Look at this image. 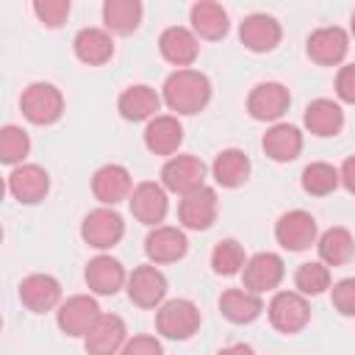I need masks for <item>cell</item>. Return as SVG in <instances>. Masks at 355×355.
Here are the masks:
<instances>
[{
    "instance_id": "obj_1",
    "label": "cell",
    "mask_w": 355,
    "mask_h": 355,
    "mask_svg": "<svg viewBox=\"0 0 355 355\" xmlns=\"http://www.w3.org/2000/svg\"><path fill=\"white\" fill-rule=\"evenodd\" d=\"M211 80L200 69H175L164 86H161V100L175 116H191L200 114L211 103Z\"/></svg>"
},
{
    "instance_id": "obj_2",
    "label": "cell",
    "mask_w": 355,
    "mask_h": 355,
    "mask_svg": "<svg viewBox=\"0 0 355 355\" xmlns=\"http://www.w3.org/2000/svg\"><path fill=\"white\" fill-rule=\"evenodd\" d=\"M19 111L31 125H55L64 114V94L47 80L28 83L19 94Z\"/></svg>"
},
{
    "instance_id": "obj_3",
    "label": "cell",
    "mask_w": 355,
    "mask_h": 355,
    "mask_svg": "<svg viewBox=\"0 0 355 355\" xmlns=\"http://www.w3.org/2000/svg\"><path fill=\"white\" fill-rule=\"evenodd\" d=\"M202 324V313L200 308L186 300V297H175V300H166L158 311H155V330L164 336V338H172V341H186L191 338Z\"/></svg>"
},
{
    "instance_id": "obj_4",
    "label": "cell",
    "mask_w": 355,
    "mask_h": 355,
    "mask_svg": "<svg viewBox=\"0 0 355 355\" xmlns=\"http://www.w3.org/2000/svg\"><path fill=\"white\" fill-rule=\"evenodd\" d=\"M122 236H125V219H122L119 211H114L108 205H100V208L89 211L80 222V239L89 247L100 250V252L116 247L122 241Z\"/></svg>"
},
{
    "instance_id": "obj_5",
    "label": "cell",
    "mask_w": 355,
    "mask_h": 355,
    "mask_svg": "<svg viewBox=\"0 0 355 355\" xmlns=\"http://www.w3.org/2000/svg\"><path fill=\"white\" fill-rule=\"evenodd\" d=\"M266 316L277 333L294 336V333L305 330V324L311 322L308 297H302L300 291H275V297L266 305Z\"/></svg>"
},
{
    "instance_id": "obj_6",
    "label": "cell",
    "mask_w": 355,
    "mask_h": 355,
    "mask_svg": "<svg viewBox=\"0 0 355 355\" xmlns=\"http://www.w3.org/2000/svg\"><path fill=\"white\" fill-rule=\"evenodd\" d=\"M125 288H128V297L133 305L147 308V311H153V308L158 311L166 302L169 283H166V275L155 263H141L128 275Z\"/></svg>"
},
{
    "instance_id": "obj_7",
    "label": "cell",
    "mask_w": 355,
    "mask_h": 355,
    "mask_svg": "<svg viewBox=\"0 0 355 355\" xmlns=\"http://www.w3.org/2000/svg\"><path fill=\"white\" fill-rule=\"evenodd\" d=\"M205 175H208V166L197 155L178 153V155L166 158V164L161 169V186L178 197H183V194L205 186Z\"/></svg>"
},
{
    "instance_id": "obj_8",
    "label": "cell",
    "mask_w": 355,
    "mask_h": 355,
    "mask_svg": "<svg viewBox=\"0 0 355 355\" xmlns=\"http://www.w3.org/2000/svg\"><path fill=\"white\" fill-rule=\"evenodd\" d=\"M275 239H277V244L283 250L302 252L311 244H316L319 225H316L313 214H308L302 208H294V211H286V214L277 216V222H275Z\"/></svg>"
},
{
    "instance_id": "obj_9",
    "label": "cell",
    "mask_w": 355,
    "mask_h": 355,
    "mask_svg": "<svg viewBox=\"0 0 355 355\" xmlns=\"http://www.w3.org/2000/svg\"><path fill=\"white\" fill-rule=\"evenodd\" d=\"M100 316H103V311H100L97 300L89 294L67 297L55 311V322H58L61 333H67L72 338H86V333L94 327V322Z\"/></svg>"
},
{
    "instance_id": "obj_10",
    "label": "cell",
    "mask_w": 355,
    "mask_h": 355,
    "mask_svg": "<svg viewBox=\"0 0 355 355\" xmlns=\"http://www.w3.org/2000/svg\"><path fill=\"white\" fill-rule=\"evenodd\" d=\"M291 105V94L283 83L277 80H263V83H255L247 94V114L258 122H277Z\"/></svg>"
},
{
    "instance_id": "obj_11",
    "label": "cell",
    "mask_w": 355,
    "mask_h": 355,
    "mask_svg": "<svg viewBox=\"0 0 355 355\" xmlns=\"http://www.w3.org/2000/svg\"><path fill=\"white\" fill-rule=\"evenodd\" d=\"M128 205H130V214L136 216V222H141L147 227H158L169 211V191L155 180H144V183L133 186Z\"/></svg>"
},
{
    "instance_id": "obj_12",
    "label": "cell",
    "mask_w": 355,
    "mask_h": 355,
    "mask_svg": "<svg viewBox=\"0 0 355 355\" xmlns=\"http://www.w3.org/2000/svg\"><path fill=\"white\" fill-rule=\"evenodd\" d=\"M219 200L211 186H200L180 197L178 202V222L183 230H208L216 222Z\"/></svg>"
},
{
    "instance_id": "obj_13",
    "label": "cell",
    "mask_w": 355,
    "mask_h": 355,
    "mask_svg": "<svg viewBox=\"0 0 355 355\" xmlns=\"http://www.w3.org/2000/svg\"><path fill=\"white\" fill-rule=\"evenodd\" d=\"M305 53L319 67H338L349 53V36L338 25L316 28L305 42Z\"/></svg>"
},
{
    "instance_id": "obj_14",
    "label": "cell",
    "mask_w": 355,
    "mask_h": 355,
    "mask_svg": "<svg viewBox=\"0 0 355 355\" xmlns=\"http://www.w3.org/2000/svg\"><path fill=\"white\" fill-rule=\"evenodd\" d=\"M283 275H286V263L277 252H255L252 258H247L241 269V283L255 294H266L283 283Z\"/></svg>"
},
{
    "instance_id": "obj_15",
    "label": "cell",
    "mask_w": 355,
    "mask_h": 355,
    "mask_svg": "<svg viewBox=\"0 0 355 355\" xmlns=\"http://www.w3.org/2000/svg\"><path fill=\"white\" fill-rule=\"evenodd\" d=\"M8 194L22 205H36L50 191V175L39 164H19L8 172Z\"/></svg>"
},
{
    "instance_id": "obj_16",
    "label": "cell",
    "mask_w": 355,
    "mask_h": 355,
    "mask_svg": "<svg viewBox=\"0 0 355 355\" xmlns=\"http://www.w3.org/2000/svg\"><path fill=\"white\" fill-rule=\"evenodd\" d=\"M189 252V239L183 233V227L175 225H158L150 227L147 239H144V255L150 258V263H175L180 258H186Z\"/></svg>"
},
{
    "instance_id": "obj_17",
    "label": "cell",
    "mask_w": 355,
    "mask_h": 355,
    "mask_svg": "<svg viewBox=\"0 0 355 355\" xmlns=\"http://www.w3.org/2000/svg\"><path fill=\"white\" fill-rule=\"evenodd\" d=\"M83 277H86L89 291L97 294V297H114V294H116L119 288H125V283H128V272H125L122 261L114 258V255H108V252L94 255V258L86 263Z\"/></svg>"
},
{
    "instance_id": "obj_18",
    "label": "cell",
    "mask_w": 355,
    "mask_h": 355,
    "mask_svg": "<svg viewBox=\"0 0 355 355\" xmlns=\"http://www.w3.org/2000/svg\"><path fill=\"white\" fill-rule=\"evenodd\" d=\"M19 302L31 313L58 311V305L64 302L61 300V283L47 272H33V275L22 277V283H19Z\"/></svg>"
},
{
    "instance_id": "obj_19",
    "label": "cell",
    "mask_w": 355,
    "mask_h": 355,
    "mask_svg": "<svg viewBox=\"0 0 355 355\" xmlns=\"http://www.w3.org/2000/svg\"><path fill=\"white\" fill-rule=\"evenodd\" d=\"M125 344H128V327L125 319L116 313H103L83 338L89 355H119Z\"/></svg>"
},
{
    "instance_id": "obj_20",
    "label": "cell",
    "mask_w": 355,
    "mask_h": 355,
    "mask_svg": "<svg viewBox=\"0 0 355 355\" xmlns=\"http://www.w3.org/2000/svg\"><path fill=\"white\" fill-rule=\"evenodd\" d=\"M130 191H133V178L122 164H103L92 175V194L100 200V205L114 208L116 202L130 200Z\"/></svg>"
},
{
    "instance_id": "obj_21",
    "label": "cell",
    "mask_w": 355,
    "mask_h": 355,
    "mask_svg": "<svg viewBox=\"0 0 355 355\" xmlns=\"http://www.w3.org/2000/svg\"><path fill=\"white\" fill-rule=\"evenodd\" d=\"M158 50L164 55V61H169L178 69H191V64L200 55V39L191 28L183 25H172L158 36Z\"/></svg>"
},
{
    "instance_id": "obj_22",
    "label": "cell",
    "mask_w": 355,
    "mask_h": 355,
    "mask_svg": "<svg viewBox=\"0 0 355 355\" xmlns=\"http://www.w3.org/2000/svg\"><path fill=\"white\" fill-rule=\"evenodd\" d=\"M144 147L153 153V155H161V158H172L180 144H183V125L175 114H158L155 119H150L144 125Z\"/></svg>"
},
{
    "instance_id": "obj_23",
    "label": "cell",
    "mask_w": 355,
    "mask_h": 355,
    "mask_svg": "<svg viewBox=\"0 0 355 355\" xmlns=\"http://www.w3.org/2000/svg\"><path fill=\"white\" fill-rule=\"evenodd\" d=\"M239 39L250 53H272L283 39V28L269 14H250L239 25Z\"/></svg>"
},
{
    "instance_id": "obj_24",
    "label": "cell",
    "mask_w": 355,
    "mask_h": 355,
    "mask_svg": "<svg viewBox=\"0 0 355 355\" xmlns=\"http://www.w3.org/2000/svg\"><path fill=\"white\" fill-rule=\"evenodd\" d=\"M161 103H164V100H161V94H158L153 86H147V83H133V86H128V89L119 94L116 111H119V116L128 119V122H150V119L158 116Z\"/></svg>"
},
{
    "instance_id": "obj_25",
    "label": "cell",
    "mask_w": 355,
    "mask_h": 355,
    "mask_svg": "<svg viewBox=\"0 0 355 355\" xmlns=\"http://www.w3.org/2000/svg\"><path fill=\"white\" fill-rule=\"evenodd\" d=\"M302 122L308 128V133L319 136V139H330V136H338L344 130V111L336 100L330 97H316L305 105V114H302Z\"/></svg>"
},
{
    "instance_id": "obj_26",
    "label": "cell",
    "mask_w": 355,
    "mask_h": 355,
    "mask_svg": "<svg viewBox=\"0 0 355 355\" xmlns=\"http://www.w3.org/2000/svg\"><path fill=\"white\" fill-rule=\"evenodd\" d=\"M75 58L86 67H103L114 58V39L105 28H83L72 39Z\"/></svg>"
},
{
    "instance_id": "obj_27",
    "label": "cell",
    "mask_w": 355,
    "mask_h": 355,
    "mask_svg": "<svg viewBox=\"0 0 355 355\" xmlns=\"http://www.w3.org/2000/svg\"><path fill=\"white\" fill-rule=\"evenodd\" d=\"M261 147L263 153L277 161V164H288L294 161L300 153H302V133L297 125H288V122H275L263 139H261Z\"/></svg>"
},
{
    "instance_id": "obj_28",
    "label": "cell",
    "mask_w": 355,
    "mask_h": 355,
    "mask_svg": "<svg viewBox=\"0 0 355 355\" xmlns=\"http://www.w3.org/2000/svg\"><path fill=\"white\" fill-rule=\"evenodd\" d=\"M250 172H252V164H250V155L239 147H227L222 150L214 164H211V175L216 180V186L222 189H239L250 180Z\"/></svg>"
},
{
    "instance_id": "obj_29",
    "label": "cell",
    "mask_w": 355,
    "mask_h": 355,
    "mask_svg": "<svg viewBox=\"0 0 355 355\" xmlns=\"http://www.w3.org/2000/svg\"><path fill=\"white\" fill-rule=\"evenodd\" d=\"M219 311L233 324H250L263 313V300H261V294H255L244 286L241 288H225L219 297Z\"/></svg>"
},
{
    "instance_id": "obj_30",
    "label": "cell",
    "mask_w": 355,
    "mask_h": 355,
    "mask_svg": "<svg viewBox=\"0 0 355 355\" xmlns=\"http://www.w3.org/2000/svg\"><path fill=\"white\" fill-rule=\"evenodd\" d=\"M189 19H191V31L197 33V39H208V42L222 39L227 33V28H230L227 11L214 0L194 3L191 11H189Z\"/></svg>"
},
{
    "instance_id": "obj_31",
    "label": "cell",
    "mask_w": 355,
    "mask_h": 355,
    "mask_svg": "<svg viewBox=\"0 0 355 355\" xmlns=\"http://www.w3.org/2000/svg\"><path fill=\"white\" fill-rule=\"evenodd\" d=\"M316 252H319V261L324 266H344L352 261L355 255V239L347 227L336 225V227H327L324 233H319L316 239Z\"/></svg>"
},
{
    "instance_id": "obj_32",
    "label": "cell",
    "mask_w": 355,
    "mask_h": 355,
    "mask_svg": "<svg viewBox=\"0 0 355 355\" xmlns=\"http://www.w3.org/2000/svg\"><path fill=\"white\" fill-rule=\"evenodd\" d=\"M141 3L139 0H105L103 3V25L108 33L128 36L141 22Z\"/></svg>"
},
{
    "instance_id": "obj_33",
    "label": "cell",
    "mask_w": 355,
    "mask_h": 355,
    "mask_svg": "<svg viewBox=\"0 0 355 355\" xmlns=\"http://www.w3.org/2000/svg\"><path fill=\"white\" fill-rule=\"evenodd\" d=\"M300 183H302V191L311 194V197H327L333 194L338 186H341V178H338V169L327 161H313L302 169L300 175Z\"/></svg>"
},
{
    "instance_id": "obj_34",
    "label": "cell",
    "mask_w": 355,
    "mask_h": 355,
    "mask_svg": "<svg viewBox=\"0 0 355 355\" xmlns=\"http://www.w3.org/2000/svg\"><path fill=\"white\" fill-rule=\"evenodd\" d=\"M330 266H324L322 261H305L294 272V291H300L302 297H319L330 288Z\"/></svg>"
},
{
    "instance_id": "obj_35",
    "label": "cell",
    "mask_w": 355,
    "mask_h": 355,
    "mask_svg": "<svg viewBox=\"0 0 355 355\" xmlns=\"http://www.w3.org/2000/svg\"><path fill=\"white\" fill-rule=\"evenodd\" d=\"M244 263H247V255H244V247L236 239H222L211 250V269L222 277L239 275L244 269Z\"/></svg>"
},
{
    "instance_id": "obj_36",
    "label": "cell",
    "mask_w": 355,
    "mask_h": 355,
    "mask_svg": "<svg viewBox=\"0 0 355 355\" xmlns=\"http://www.w3.org/2000/svg\"><path fill=\"white\" fill-rule=\"evenodd\" d=\"M31 153V136L19 125H6L0 130V161L8 166H19Z\"/></svg>"
},
{
    "instance_id": "obj_37",
    "label": "cell",
    "mask_w": 355,
    "mask_h": 355,
    "mask_svg": "<svg viewBox=\"0 0 355 355\" xmlns=\"http://www.w3.org/2000/svg\"><path fill=\"white\" fill-rule=\"evenodd\" d=\"M33 14L39 17L42 25L47 28H61L69 17V0H36Z\"/></svg>"
},
{
    "instance_id": "obj_38",
    "label": "cell",
    "mask_w": 355,
    "mask_h": 355,
    "mask_svg": "<svg viewBox=\"0 0 355 355\" xmlns=\"http://www.w3.org/2000/svg\"><path fill=\"white\" fill-rule=\"evenodd\" d=\"M330 300L333 308L341 316H355V277H344L330 286Z\"/></svg>"
},
{
    "instance_id": "obj_39",
    "label": "cell",
    "mask_w": 355,
    "mask_h": 355,
    "mask_svg": "<svg viewBox=\"0 0 355 355\" xmlns=\"http://www.w3.org/2000/svg\"><path fill=\"white\" fill-rule=\"evenodd\" d=\"M119 355H164V347L155 336H147V333H139V336H130L128 344L122 347Z\"/></svg>"
},
{
    "instance_id": "obj_40",
    "label": "cell",
    "mask_w": 355,
    "mask_h": 355,
    "mask_svg": "<svg viewBox=\"0 0 355 355\" xmlns=\"http://www.w3.org/2000/svg\"><path fill=\"white\" fill-rule=\"evenodd\" d=\"M336 97L341 103L355 105V64H344L336 72Z\"/></svg>"
},
{
    "instance_id": "obj_41",
    "label": "cell",
    "mask_w": 355,
    "mask_h": 355,
    "mask_svg": "<svg viewBox=\"0 0 355 355\" xmlns=\"http://www.w3.org/2000/svg\"><path fill=\"white\" fill-rule=\"evenodd\" d=\"M338 178H341V186H344L349 194H355V155L344 158V164L338 166Z\"/></svg>"
},
{
    "instance_id": "obj_42",
    "label": "cell",
    "mask_w": 355,
    "mask_h": 355,
    "mask_svg": "<svg viewBox=\"0 0 355 355\" xmlns=\"http://www.w3.org/2000/svg\"><path fill=\"white\" fill-rule=\"evenodd\" d=\"M216 355H255V349L250 344H230V347L219 349Z\"/></svg>"
},
{
    "instance_id": "obj_43",
    "label": "cell",
    "mask_w": 355,
    "mask_h": 355,
    "mask_svg": "<svg viewBox=\"0 0 355 355\" xmlns=\"http://www.w3.org/2000/svg\"><path fill=\"white\" fill-rule=\"evenodd\" d=\"M349 31H352V36H355V11H352V19H349Z\"/></svg>"
}]
</instances>
